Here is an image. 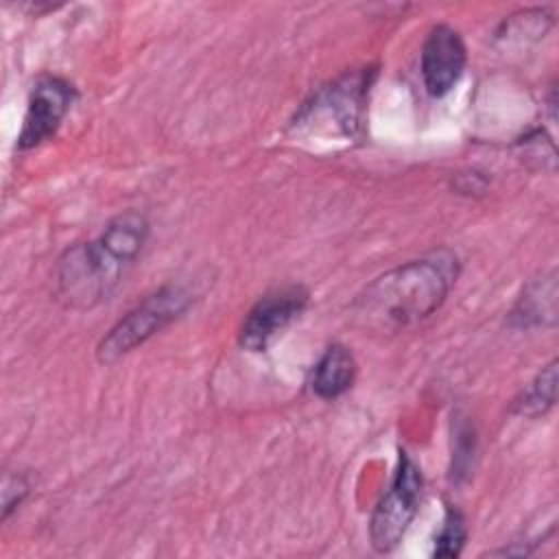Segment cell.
Returning a JSON list of instances; mask_svg holds the SVG:
<instances>
[{
	"label": "cell",
	"mask_w": 559,
	"mask_h": 559,
	"mask_svg": "<svg viewBox=\"0 0 559 559\" xmlns=\"http://www.w3.org/2000/svg\"><path fill=\"white\" fill-rule=\"evenodd\" d=\"M74 100V87L59 76H41L31 90L24 124L17 138L22 151L35 148L52 138L70 111Z\"/></svg>",
	"instance_id": "obj_7"
},
{
	"label": "cell",
	"mask_w": 559,
	"mask_h": 559,
	"mask_svg": "<svg viewBox=\"0 0 559 559\" xmlns=\"http://www.w3.org/2000/svg\"><path fill=\"white\" fill-rule=\"evenodd\" d=\"M31 483L24 474L20 472H7L2 480V520H7L28 496Z\"/></svg>",
	"instance_id": "obj_13"
},
{
	"label": "cell",
	"mask_w": 559,
	"mask_h": 559,
	"mask_svg": "<svg viewBox=\"0 0 559 559\" xmlns=\"http://www.w3.org/2000/svg\"><path fill=\"white\" fill-rule=\"evenodd\" d=\"M557 400V360H550L513 402V413L524 417L544 415Z\"/></svg>",
	"instance_id": "obj_11"
},
{
	"label": "cell",
	"mask_w": 559,
	"mask_h": 559,
	"mask_svg": "<svg viewBox=\"0 0 559 559\" xmlns=\"http://www.w3.org/2000/svg\"><path fill=\"white\" fill-rule=\"evenodd\" d=\"M194 301V295L181 286V284H166L144 297L135 308H131L98 343L96 358L103 365H111L124 354L133 352L138 345L148 341L153 334H157L162 328L179 319L190 304Z\"/></svg>",
	"instance_id": "obj_3"
},
{
	"label": "cell",
	"mask_w": 559,
	"mask_h": 559,
	"mask_svg": "<svg viewBox=\"0 0 559 559\" xmlns=\"http://www.w3.org/2000/svg\"><path fill=\"white\" fill-rule=\"evenodd\" d=\"M354 378H356L354 354L345 345L334 343L323 352V356L314 365L310 386L319 397L334 400L354 384Z\"/></svg>",
	"instance_id": "obj_10"
},
{
	"label": "cell",
	"mask_w": 559,
	"mask_h": 559,
	"mask_svg": "<svg viewBox=\"0 0 559 559\" xmlns=\"http://www.w3.org/2000/svg\"><path fill=\"white\" fill-rule=\"evenodd\" d=\"M148 238L144 214L127 210L87 242L68 247L55 269V295L72 310H90L107 301L124 282Z\"/></svg>",
	"instance_id": "obj_2"
},
{
	"label": "cell",
	"mask_w": 559,
	"mask_h": 559,
	"mask_svg": "<svg viewBox=\"0 0 559 559\" xmlns=\"http://www.w3.org/2000/svg\"><path fill=\"white\" fill-rule=\"evenodd\" d=\"M557 321V275L548 273L533 280L511 310V323L518 328L555 325Z\"/></svg>",
	"instance_id": "obj_9"
},
{
	"label": "cell",
	"mask_w": 559,
	"mask_h": 559,
	"mask_svg": "<svg viewBox=\"0 0 559 559\" xmlns=\"http://www.w3.org/2000/svg\"><path fill=\"white\" fill-rule=\"evenodd\" d=\"M421 489V469L406 452H400L393 483L376 504L369 522V539L376 552H391L402 542L413 518L417 515Z\"/></svg>",
	"instance_id": "obj_4"
},
{
	"label": "cell",
	"mask_w": 559,
	"mask_h": 559,
	"mask_svg": "<svg viewBox=\"0 0 559 559\" xmlns=\"http://www.w3.org/2000/svg\"><path fill=\"white\" fill-rule=\"evenodd\" d=\"M308 304V290L299 284L277 286L264 293L247 312L238 343L249 352H264L271 341L297 319Z\"/></svg>",
	"instance_id": "obj_6"
},
{
	"label": "cell",
	"mask_w": 559,
	"mask_h": 559,
	"mask_svg": "<svg viewBox=\"0 0 559 559\" xmlns=\"http://www.w3.org/2000/svg\"><path fill=\"white\" fill-rule=\"evenodd\" d=\"M369 87L367 74L345 76L312 96L304 111L295 120L301 131H332L343 138H354L360 124V111L365 103V90Z\"/></svg>",
	"instance_id": "obj_5"
},
{
	"label": "cell",
	"mask_w": 559,
	"mask_h": 559,
	"mask_svg": "<svg viewBox=\"0 0 559 559\" xmlns=\"http://www.w3.org/2000/svg\"><path fill=\"white\" fill-rule=\"evenodd\" d=\"M467 537V526H465V518L448 504L445 509V520L441 531L435 537V557H459L463 550Z\"/></svg>",
	"instance_id": "obj_12"
},
{
	"label": "cell",
	"mask_w": 559,
	"mask_h": 559,
	"mask_svg": "<svg viewBox=\"0 0 559 559\" xmlns=\"http://www.w3.org/2000/svg\"><path fill=\"white\" fill-rule=\"evenodd\" d=\"M467 63L465 44L450 24H435L421 46V79L430 96L448 94Z\"/></svg>",
	"instance_id": "obj_8"
},
{
	"label": "cell",
	"mask_w": 559,
	"mask_h": 559,
	"mask_svg": "<svg viewBox=\"0 0 559 559\" xmlns=\"http://www.w3.org/2000/svg\"><path fill=\"white\" fill-rule=\"evenodd\" d=\"M454 251L435 249L376 277L352 304L356 323L376 332H397L435 314L456 284Z\"/></svg>",
	"instance_id": "obj_1"
}]
</instances>
